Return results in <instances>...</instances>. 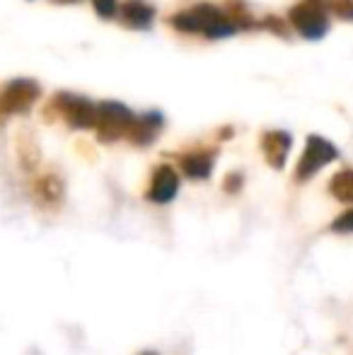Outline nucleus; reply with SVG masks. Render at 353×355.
<instances>
[{
	"mask_svg": "<svg viewBox=\"0 0 353 355\" xmlns=\"http://www.w3.org/2000/svg\"><path fill=\"white\" fill-rule=\"evenodd\" d=\"M170 24L182 34H203L206 39H225L237 32L235 19L211 3H198L182 10L170 17Z\"/></svg>",
	"mask_w": 353,
	"mask_h": 355,
	"instance_id": "f257e3e1",
	"label": "nucleus"
},
{
	"mask_svg": "<svg viewBox=\"0 0 353 355\" xmlns=\"http://www.w3.org/2000/svg\"><path fill=\"white\" fill-rule=\"evenodd\" d=\"M288 22L300 37L320 42L329 32V3L327 0H300L288 12Z\"/></svg>",
	"mask_w": 353,
	"mask_h": 355,
	"instance_id": "f03ea898",
	"label": "nucleus"
},
{
	"mask_svg": "<svg viewBox=\"0 0 353 355\" xmlns=\"http://www.w3.org/2000/svg\"><path fill=\"white\" fill-rule=\"evenodd\" d=\"M133 114L128 107L119 102H102L97 104V119H94V131L102 141H119L128 136L133 123Z\"/></svg>",
	"mask_w": 353,
	"mask_h": 355,
	"instance_id": "7ed1b4c3",
	"label": "nucleus"
},
{
	"mask_svg": "<svg viewBox=\"0 0 353 355\" xmlns=\"http://www.w3.org/2000/svg\"><path fill=\"white\" fill-rule=\"evenodd\" d=\"M336 157H339L336 145H332L322 136H310L305 145V153H302L300 162H298V167H295V179L298 182H307V179L315 177L320 169H325L329 162H334Z\"/></svg>",
	"mask_w": 353,
	"mask_h": 355,
	"instance_id": "20e7f679",
	"label": "nucleus"
},
{
	"mask_svg": "<svg viewBox=\"0 0 353 355\" xmlns=\"http://www.w3.org/2000/svg\"><path fill=\"white\" fill-rule=\"evenodd\" d=\"M39 94H42V89L34 80H10L0 92V116H15V114L29 112L32 104L39 99Z\"/></svg>",
	"mask_w": 353,
	"mask_h": 355,
	"instance_id": "39448f33",
	"label": "nucleus"
},
{
	"mask_svg": "<svg viewBox=\"0 0 353 355\" xmlns=\"http://www.w3.org/2000/svg\"><path fill=\"white\" fill-rule=\"evenodd\" d=\"M53 107L58 109V114H61L73 128H94L97 104H92L87 97L61 92L58 97H53Z\"/></svg>",
	"mask_w": 353,
	"mask_h": 355,
	"instance_id": "423d86ee",
	"label": "nucleus"
},
{
	"mask_svg": "<svg viewBox=\"0 0 353 355\" xmlns=\"http://www.w3.org/2000/svg\"><path fill=\"white\" fill-rule=\"evenodd\" d=\"M179 191V177L177 172L170 167V164H162V167L155 169L153 174V184L150 191H148V201L155 203H170L172 198L177 196Z\"/></svg>",
	"mask_w": 353,
	"mask_h": 355,
	"instance_id": "0eeeda50",
	"label": "nucleus"
},
{
	"mask_svg": "<svg viewBox=\"0 0 353 355\" xmlns=\"http://www.w3.org/2000/svg\"><path fill=\"white\" fill-rule=\"evenodd\" d=\"M119 17L131 29H150L155 19V8L146 0H126L119 8Z\"/></svg>",
	"mask_w": 353,
	"mask_h": 355,
	"instance_id": "6e6552de",
	"label": "nucleus"
},
{
	"mask_svg": "<svg viewBox=\"0 0 353 355\" xmlns=\"http://www.w3.org/2000/svg\"><path fill=\"white\" fill-rule=\"evenodd\" d=\"M291 145H293V138H291V133H286V131H268V133H264V138H261V148H264L266 162L276 169H281L283 164H286V157H288V153H291Z\"/></svg>",
	"mask_w": 353,
	"mask_h": 355,
	"instance_id": "1a4fd4ad",
	"label": "nucleus"
},
{
	"mask_svg": "<svg viewBox=\"0 0 353 355\" xmlns=\"http://www.w3.org/2000/svg\"><path fill=\"white\" fill-rule=\"evenodd\" d=\"M162 128V116L157 112H148L143 116H136L131 123V131H128V138L136 145H148L150 141H155V136Z\"/></svg>",
	"mask_w": 353,
	"mask_h": 355,
	"instance_id": "9d476101",
	"label": "nucleus"
},
{
	"mask_svg": "<svg viewBox=\"0 0 353 355\" xmlns=\"http://www.w3.org/2000/svg\"><path fill=\"white\" fill-rule=\"evenodd\" d=\"M182 169L191 179H206L213 169V155L211 153H193L182 159Z\"/></svg>",
	"mask_w": 353,
	"mask_h": 355,
	"instance_id": "9b49d317",
	"label": "nucleus"
},
{
	"mask_svg": "<svg viewBox=\"0 0 353 355\" xmlns=\"http://www.w3.org/2000/svg\"><path fill=\"white\" fill-rule=\"evenodd\" d=\"M329 193L341 203H353V169H341L332 177Z\"/></svg>",
	"mask_w": 353,
	"mask_h": 355,
	"instance_id": "f8f14e48",
	"label": "nucleus"
},
{
	"mask_svg": "<svg viewBox=\"0 0 353 355\" xmlns=\"http://www.w3.org/2000/svg\"><path fill=\"white\" fill-rule=\"evenodd\" d=\"M329 3V12H334L339 19L353 22V0H327Z\"/></svg>",
	"mask_w": 353,
	"mask_h": 355,
	"instance_id": "ddd939ff",
	"label": "nucleus"
},
{
	"mask_svg": "<svg viewBox=\"0 0 353 355\" xmlns=\"http://www.w3.org/2000/svg\"><path fill=\"white\" fill-rule=\"evenodd\" d=\"M92 8L99 17L104 19H112L114 15L119 12V0H92Z\"/></svg>",
	"mask_w": 353,
	"mask_h": 355,
	"instance_id": "4468645a",
	"label": "nucleus"
},
{
	"mask_svg": "<svg viewBox=\"0 0 353 355\" xmlns=\"http://www.w3.org/2000/svg\"><path fill=\"white\" fill-rule=\"evenodd\" d=\"M332 232H341V234H349L353 232V208L346 213H341L339 218L332 223Z\"/></svg>",
	"mask_w": 353,
	"mask_h": 355,
	"instance_id": "2eb2a0df",
	"label": "nucleus"
},
{
	"mask_svg": "<svg viewBox=\"0 0 353 355\" xmlns=\"http://www.w3.org/2000/svg\"><path fill=\"white\" fill-rule=\"evenodd\" d=\"M141 355H157V353H153V351H146V353H141Z\"/></svg>",
	"mask_w": 353,
	"mask_h": 355,
	"instance_id": "dca6fc26",
	"label": "nucleus"
},
{
	"mask_svg": "<svg viewBox=\"0 0 353 355\" xmlns=\"http://www.w3.org/2000/svg\"><path fill=\"white\" fill-rule=\"evenodd\" d=\"M56 3H73V0H56Z\"/></svg>",
	"mask_w": 353,
	"mask_h": 355,
	"instance_id": "f3484780",
	"label": "nucleus"
}]
</instances>
